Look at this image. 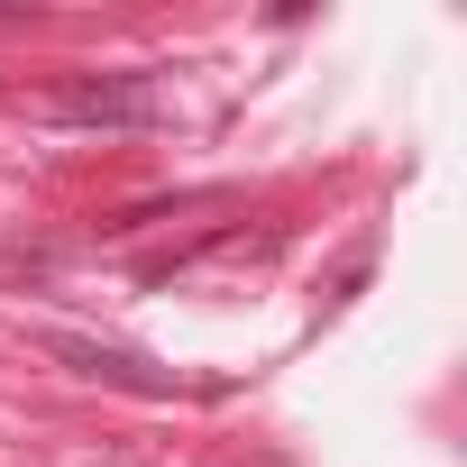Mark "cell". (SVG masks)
I'll return each mask as SVG.
<instances>
[{
	"mask_svg": "<svg viewBox=\"0 0 467 467\" xmlns=\"http://www.w3.org/2000/svg\"><path fill=\"white\" fill-rule=\"evenodd\" d=\"M156 110H165V101H156L147 74H83V83L56 92V119H65V129H147Z\"/></svg>",
	"mask_w": 467,
	"mask_h": 467,
	"instance_id": "6da1fadb",
	"label": "cell"
},
{
	"mask_svg": "<svg viewBox=\"0 0 467 467\" xmlns=\"http://www.w3.org/2000/svg\"><path fill=\"white\" fill-rule=\"evenodd\" d=\"M47 358H56V367H74V376H92V385H119V394H147V403H165V394H174V376H165V367H147L138 348H110V339H83V330H47Z\"/></svg>",
	"mask_w": 467,
	"mask_h": 467,
	"instance_id": "7a4b0ae2",
	"label": "cell"
}]
</instances>
